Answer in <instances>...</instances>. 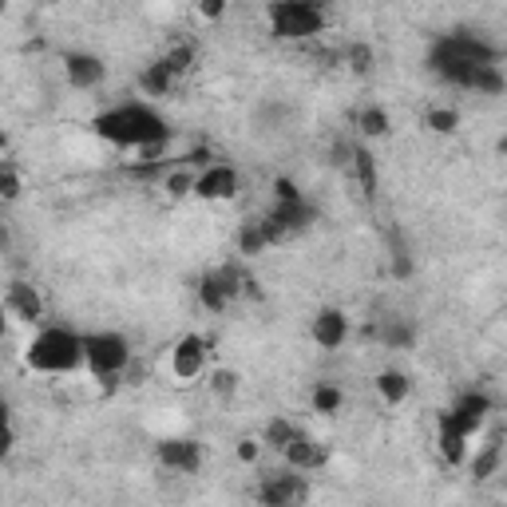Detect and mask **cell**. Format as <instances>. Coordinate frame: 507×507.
<instances>
[{
    "mask_svg": "<svg viewBox=\"0 0 507 507\" xmlns=\"http://www.w3.org/2000/svg\"><path fill=\"white\" fill-rule=\"evenodd\" d=\"M92 131L119 151H143V147H155V143H170L167 119L143 100L116 103V108L100 111L92 119Z\"/></svg>",
    "mask_w": 507,
    "mask_h": 507,
    "instance_id": "obj_1",
    "label": "cell"
},
{
    "mask_svg": "<svg viewBox=\"0 0 507 507\" xmlns=\"http://www.w3.org/2000/svg\"><path fill=\"white\" fill-rule=\"evenodd\" d=\"M24 365L44 372V377H64V372L88 369V353L83 337L68 325H40L24 349Z\"/></svg>",
    "mask_w": 507,
    "mask_h": 507,
    "instance_id": "obj_2",
    "label": "cell"
},
{
    "mask_svg": "<svg viewBox=\"0 0 507 507\" xmlns=\"http://www.w3.org/2000/svg\"><path fill=\"white\" fill-rule=\"evenodd\" d=\"M266 21L277 40H310L325 28V13L310 0H274L266 4Z\"/></svg>",
    "mask_w": 507,
    "mask_h": 507,
    "instance_id": "obj_3",
    "label": "cell"
},
{
    "mask_svg": "<svg viewBox=\"0 0 507 507\" xmlns=\"http://www.w3.org/2000/svg\"><path fill=\"white\" fill-rule=\"evenodd\" d=\"M83 353H88V372L100 380H119V372L131 365V345L123 333L100 329L83 333Z\"/></svg>",
    "mask_w": 507,
    "mask_h": 507,
    "instance_id": "obj_4",
    "label": "cell"
},
{
    "mask_svg": "<svg viewBox=\"0 0 507 507\" xmlns=\"http://www.w3.org/2000/svg\"><path fill=\"white\" fill-rule=\"evenodd\" d=\"M206 361H210V341L198 337V333H183V337L175 341V349H170V372H175V380H198L206 372Z\"/></svg>",
    "mask_w": 507,
    "mask_h": 507,
    "instance_id": "obj_5",
    "label": "cell"
},
{
    "mask_svg": "<svg viewBox=\"0 0 507 507\" xmlns=\"http://www.w3.org/2000/svg\"><path fill=\"white\" fill-rule=\"evenodd\" d=\"M302 500H305V476L293 472V468L262 476V484H258V503L262 507H298Z\"/></svg>",
    "mask_w": 507,
    "mask_h": 507,
    "instance_id": "obj_6",
    "label": "cell"
},
{
    "mask_svg": "<svg viewBox=\"0 0 507 507\" xmlns=\"http://www.w3.org/2000/svg\"><path fill=\"white\" fill-rule=\"evenodd\" d=\"M155 456H159V464L175 476H195L198 468H203V444H198V440H187V436L159 440Z\"/></svg>",
    "mask_w": 507,
    "mask_h": 507,
    "instance_id": "obj_7",
    "label": "cell"
},
{
    "mask_svg": "<svg viewBox=\"0 0 507 507\" xmlns=\"http://www.w3.org/2000/svg\"><path fill=\"white\" fill-rule=\"evenodd\" d=\"M238 187H242V179H238V170L231 162H214V167L198 170L195 198H203V203H231L238 195Z\"/></svg>",
    "mask_w": 507,
    "mask_h": 507,
    "instance_id": "obj_8",
    "label": "cell"
},
{
    "mask_svg": "<svg viewBox=\"0 0 507 507\" xmlns=\"http://www.w3.org/2000/svg\"><path fill=\"white\" fill-rule=\"evenodd\" d=\"M60 64H64V80H68L75 92H95L108 80V64L95 52H64Z\"/></svg>",
    "mask_w": 507,
    "mask_h": 507,
    "instance_id": "obj_9",
    "label": "cell"
},
{
    "mask_svg": "<svg viewBox=\"0 0 507 507\" xmlns=\"http://www.w3.org/2000/svg\"><path fill=\"white\" fill-rule=\"evenodd\" d=\"M310 333H313V341H318V349L337 353L349 341V313L337 310V305H325V310L313 313Z\"/></svg>",
    "mask_w": 507,
    "mask_h": 507,
    "instance_id": "obj_10",
    "label": "cell"
},
{
    "mask_svg": "<svg viewBox=\"0 0 507 507\" xmlns=\"http://www.w3.org/2000/svg\"><path fill=\"white\" fill-rule=\"evenodd\" d=\"M4 313L24 325H40L44 321V298L32 282H8L4 290Z\"/></svg>",
    "mask_w": 507,
    "mask_h": 507,
    "instance_id": "obj_11",
    "label": "cell"
},
{
    "mask_svg": "<svg viewBox=\"0 0 507 507\" xmlns=\"http://www.w3.org/2000/svg\"><path fill=\"white\" fill-rule=\"evenodd\" d=\"M487 416H492V400H487V392H464V397L448 408V420H452V424L460 428L468 440L480 433Z\"/></svg>",
    "mask_w": 507,
    "mask_h": 507,
    "instance_id": "obj_12",
    "label": "cell"
},
{
    "mask_svg": "<svg viewBox=\"0 0 507 507\" xmlns=\"http://www.w3.org/2000/svg\"><path fill=\"white\" fill-rule=\"evenodd\" d=\"M436 452H440V460L444 464H452V468H460L468 464V436L460 433V428L448 420V413H440V433H436Z\"/></svg>",
    "mask_w": 507,
    "mask_h": 507,
    "instance_id": "obj_13",
    "label": "cell"
},
{
    "mask_svg": "<svg viewBox=\"0 0 507 507\" xmlns=\"http://www.w3.org/2000/svg\"><path fill=\"white\" fill-rule=\"evenodd\" d=\"M282 464L293 468V472H302V476H305V472H318V468L325 464V448H321L313 436L302 433V436L282 452Z\"/></svg>",
    "mask_w": 507,
    "mask_h": 507,
    "instance_id": "obj_14",
    "label": "cell"
},
{
    "mask_svg": "<svg viewBox=\"0 0 507 507\" xmlns=\"http://www.w3.org/2000/svg\"><path fill=\"white\" fill-rule=\"evenodd\" d=\"M266 218H274L285 234H298V231H310V226L318 223V210H313L310 203H274V210Z\"/></svg>",
    "mask_w": 507,
    "mask_h": 507,
    "instance_id": "obj_15",
    "label": "cell"
},
{
    "mask_svg": "<svg viewBox=\"0 0 507 507\" xmlns=\"http://www.w3.org/2000/svg\"><path fill=\"white\" fill-rule=\"evenodd\" d=\"M372 389H377V397L385 400V405H405L408 397H413V377L408 372H400V369H380L377 372V380H372Z\"/></svg>",
    "mask_w": 507,
    "mask_h": 507,
    "instance_id": "obj_16",
    "label": "cell"
},
{
    "mask_svg": "<svg viewBox=\"0 0 507 507\" xmlns=\"http://www.w3.org/2000/svg\"><path fill=\"white\" fill-rule=\"evenodd\" d=\"M503 472V444L500 440H492V444H484L480 452L468 456V476H472L476 484H487L492 476Z\"/></svg>",
    "mask_w": 507,
    "mask_h": 507,
    "instance_id": "obj_17",
    "label": "cell"
},
{
    "mask_svg": "<svg viewBox=\"0 0 507 507\" xmlns=\"http://www.w3.org/2000/svg\"><path fill=\"white\" fill-rule=\"evenodd\" d=\"M195 187H198V170H190L187 162H170V170L162 175V183H159V190L170 198V203L195 198Z\"/></svg>",
    "mask_w": 507,
    "mask_h": 507,
    "instance_id": "obj_18",
    "label": "cell"
},
{
    "mask_svg": "<svg viewBox=\"0 0 507 507\" xmlns=\"http://www.w3.org/2000/svg\"><path fill=\"white\" fill-rule=\"evenodd\" d=\"M349 170L357 175V183H361V190H365V198L377 195L380 175H377V159H372L369 147H353L349 151Z\"/></svg>",
    "mask_w": 507,
    "mask_h": 507,
    "instance_id": "obj_19",
    "label": "cell"
},
{
    "mask_svg": "<svg viewBox=\"0 0 507 507\" xmlns=\"http://www.w3.org/2000/svg\"><path fill=\"white\" fill-rule=\"evenodd\" d=\"M234 250L242 254V258H258V254L270 250V234H266L262 218H258V223L250 218V223L238 226V234H234Z\"/></svg>",
    "mask_w": 507,
    "mask_h": 507,
    "instance_id": "obj_20",
    "label": "cell"
},
{
    "mask_svg": "<svg viewBox=\"0 0 507 507\" xmlns=\"http://www.w3.org/2000/svg\"><path fill=\"white\" fill-rule=\"evenodd\" d=\"M298 436H302V428L293 424L290 416H274V420H266V428H262V444L270 448V452H277V456H282Z\"/></svg>",
    "mask_w": 507,
    "mask_h": 507,
    "instance_id": "obj_21",
    "label": "cell"
},
{
    "mask_svg": "<svg viewBox=\"0 0 507 507\" xmlns=\"http://www.w3.org/2000/svg\"><path fill=\"white\" fill-rule=\"evenodd\" d=\"M175 75L167 72V64L162 60H151L147 68L139 72V92L143 95H151V100H159V95H170V88H175Z\"/></svg>",
    "mask_w": 507,
    "mask_h": 507,
    "instance_id": "obj_22",
    "label": "cell"
},
{
    "mask_svg": "<svg viewBox=\"0 0 507 507\" xmlns=\"http://www.w3.org/2000/svg\"><path fill=\"white\" fill-rule=\"evenodd\" d=\"M353 123H357V131H361L365 139H385L389 131H392V116H389L385 108H380V103H369V108H361Z\"/></svg>",
    "mask_w": 507,
    "mask_h": 507,
    "instance_id": "obj_23",
    "label": "cell"
},
{
    "mask_svg": "<svg viewBox=\"0 0 507 507\" xmlns=\"http://www.w3.org/2000/svg\"><path fill=\"white\" fill-rule=\"evenodd\" d=\"M195 290H198V305H203L206 313H214V318H223V313H226V305H231V298H226V290H223V285H218L214 270L198 277V285H195Z\"/></svg>",
    "mask_w": 507,
    "mask_h": 507,
    "instance_id": "obj_24",
    "label": "cell"
},
{
    "mask_svg": "<svg viewBox=\"0 0 507 507\" xmlns=\"http://www.w3.org/2000/svg\"><path fill=\"white\" fill-rule=\"evenodd\" d=\"M310 405H313V413H321V416H337L341 408H345V392L337 385H329V380H318L310 392Z\"/></svg>",
    "mask_w": 507,
    "mask_h": 507,
    "instance_id": "obj_25",
    "label": "cell"
},
{
    "mask_svg": "<svg viewBox=\"0 0 507 507\" xmlns=\"http://www.w3.org/2000/svg\"><path fill=\"white\" fill-rule=\"evenodd\" d=\"M159 60H162V64H167V72H170V75H175V80H183V75H187L190 68H195V60H198V52H195V44H190V40H179L175 48H167V52H162V56H159Z\"/></svg>",
    "mask_w": 507,
    "mask_h": 507,
    "instance_id": "obj_26",
    "label": "cell"
},
{
    "mask_svg": "<svg viewBox=\"0 0 507 507\" xmlns=\"http://www.w3.org/2000/svg\"><path fill=\"white\" fill-rule=\"evenodd\" d=\"M206 385H210V397H214V400H234L238 389H242V377H238L231 365H218L214 372H210Z\"/></svg>",
    "mask_w": 507,
    "mask_h": 507,
    "instance_id": "obj_27",
    "label": "cell"
},
{
    "mask_svg": "<svg viewBox=\"0 0 507 507\" xmlns=\"http://www.w3.org/2000/svg\"><path fill=\"white\" fill-rule=\"evenodd\" d=\"M380 341H385L389 349H413L416 345V329L408 321H389L385 329H380Z\"/></svg>",
    "mask_w": 507,
    "mask_h": 507,
    "instance_id": "obj_28",
    "label": "cell"
},
{
    "mask_svg": "<svg viewBox=\"0 0 507 507\" xmlns=\"http://www.w3.org/2000/svg\"><path fill=\"white\" fill-rule=\"evenodd\" d=\"M472 92H480V95H503L507 92L503 72L495 68V64H484V68L476 72V80H472Z\"/></svg>",
    "mask_w": 507,
    "mask_h": 507,
    "instance_id": "obj_29",
    "label": "cell"
},
{
    "mask_svg": "<svg viewBox=\"0 0 507 507\" xmlns=\"http://www.w3.org/2000/svg\"><path fill=\"white\" fill-rule=\"evenodd\" d=\"M424 123H428V131H436V135H452V131L460 127V111L456 108H433L424 116Z\"/></svg>",
    "mask_w": 507,
    "mask_h": 507,
    "instance_id": "obj_30",
    "label": "cell"
},
{
    "mask_svg": "<svg viewBox=\"0 0 507 507\" xmlns=\"http://www.w3.org/2000/svg\"><path fill=\"white\" fill-rule=\"evenodd\" d=\"M21 195H24V175L13 162H4V167H0V198H4V203H16Z\"/></svg>",
    "mask_w": 507,
    "mask_h": 507,
    "instance_id": "obj_31",
    "label": "cell"
},
{
    "mask_svg": "<svg viewBox=\"0 0 507 507\" xmlns=\"http://www.w3.org/2000/svg\"><path fill=\"white\" fill-rule=\"evenodd\" d=\"M345 64L357 75H369L372 72V64H377V56H372V48L369 44H349V52H345Z\"/></svg>",
    "mask_w": 507,
    "mask_h": 507,
    "instance_id": "obj_32",
    "label": "cell"
},
{
    "mask_svg": "<svg viewBox=\"0 0 507 507\" xmlns=\"http://www.w3.org/2000/svg\"><path fill=\"white\" fill-rule=\"evenodd\" d=\"M234 456H238V464H246V468H254L258 460H262V440H254V436H242L234 444Z\"/></svg>",
    "mask_w": 507,
    "mask_h": 507,
    "instance_id": "obj_33",
    "label": "cell"
},
{
    "mask_svg": "<svg viewBox=\"0 0 507 507\" xmlns=\"http://www.w3.org/2000/svg\"><path fill=\"white\" fill-rule=\"evenodd\" d=\"M274 203H305V195L298 190V183L293 179H274Z\"/></svg>",
    "mask_w": 507,
    "mask_h": 507,
    "instance_id": "obj_34",
    "label": "cell"
},
{
    "mask_svg": "<svg viewBox=\"0 0 507 507\" xmlns=\"http://www.w3.org/2000/svg\"><path fill=\"white\" fill-rule=\"evenodd\" d=\"M198 16H203V21H223L226 0H203V4H198Z\"/></svg>",
    "mask_w": 507,
    "mask_h": 507,
    "instance_id": "obj_35",
    "label": "cell"
},
{
    "mask_svg": "<svg viewBox=\"0 0 507 507\" xmlns=\"http://www.w3.org/2000/svg\"><path fill=\"white\" fill-rule=\"evenodd\" d=\"M500 155H507V135L500 139Z\"/></svg>",
    "mask_w": 507,
    "mask_h": 507,
    "instance_id": "obj_36",
    "label": "cell"
},
{
    "mask_svg": "<svg viewBox=\"0 0 507 507\" xmlns=\"http://www.w3.org/2000/svg\"><path fill=\"white\" fill-rule=\"evenodd\" d=\"M503 325H507V310H503Z\"/></svg>",
    "mask_w": 507,
    "mask_h": 507,
    "instance_id": "obj_37",
    "label": "cell"
}]
</instances>
